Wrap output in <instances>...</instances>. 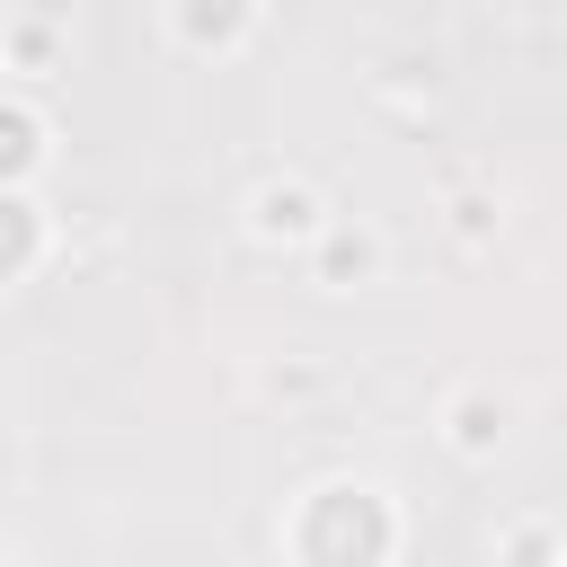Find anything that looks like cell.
<instances>
[{"label":"cell","mask_w":567,"mask_h":567,"mask_svg":"<svg viewBox=\"0 0 567 567\" xmlns=\"http://www.w3.org/2000/svg\"><path fill=\"white\" fill-rule=\"evenodd\" d=\"M301 221H310L301 195H266V230H301Z\"/></svg>","instance_id":"obj_1"}]
</instances>
